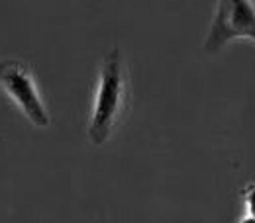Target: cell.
I'll use <instances>...</instances> for the list:
<instances>
[{
    "label": "cell",
    "mask_w": 255,
    "mask_h": 223,
    "mask_svg": "<svg viewBox=\"0 0 255 223\" xmlns=\"http://www.w3.org/2000/svg\"><path fill=\"white\" fill-rule=\"evenodd\" d=\"M238 223H255V218H252V216H244V218H240V222Z\"/></svg>",
    "instance_id": "obj_5"
},
{
    "label": "cell",
    "mask_w": 255,
    "mask_h": 223,
    "mask_svg": "<svg viewBox=\"0 0 255 223\" xmlns=\"http://www.w3.org/2000/svg\"><path fill=\"white\" fill-rule=\"evenodd\" d=\"M0 86L35 128L51 124L49 110L39 94L32 69L20 59H0Z\"/></svg>",
    "instance_id": "obj_2"
},
{
    "label": "cell",
    "mask_w": 255,
    "mask_h": 223,
    "mask_svg": "<svg viewBox=\"0 0 255 223\" xmlns=\"http://www.w3.org/2000/svg\"><path fill=\"white\" fill-rule=\"evenodd\" d=\"M244 196V204H246V216L255 218V182L246 184V188L242 190Z\"/></svg>",
    "instance_id": "obj_4"
},
{
    "label": "cell",
    "mask_w": 255,
    "mask_h": 223,
    "mask_svg": "<svg viewBox=\"0 0 255 223\" xmlns=\"http://www.w3.org/2000/svg\"><path fill=\"white\" fill-rule=\"evenodd\" d=\"M240 37L255 41V4L250 0H220L204 39V51L218 53Z\"/></svg>",
    "instance_id": "obj_3"
},
{
    "label": "cell",
    "mask_w": 255,
    "mask_h": 223,
    "mask_svg": "<svg viewBox=\"0 0 255 223\" xmlns=\"http://www.w3.org/2000/svg\"><path fill=\"white\" fill-rule=\"evenodd\" d=\"M129 110V84L122 51L114 47L100 65L93 114L89 120V141L100 147L120 128Z\"/></svg>",
    "instance_id": "obj_1"
}]
</instances>
